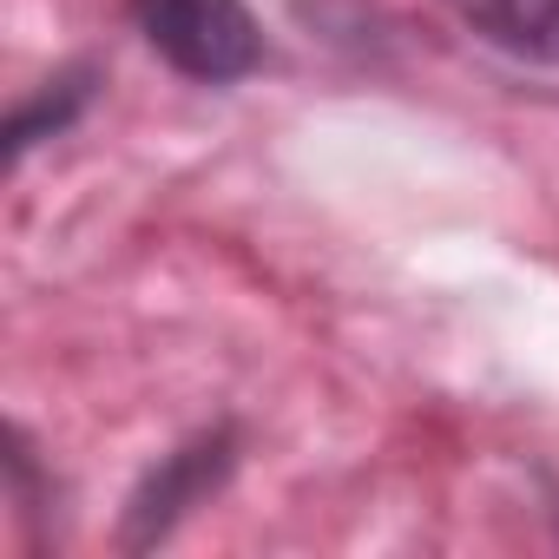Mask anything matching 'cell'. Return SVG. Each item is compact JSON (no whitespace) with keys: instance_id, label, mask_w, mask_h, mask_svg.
Returning <instances> with one entry per match:
<instances>
[{"instance_id":"cell-2","label":"cell","mask_w":559,"mask_h":559,"mask_svg":"<svg viewBox=\"0 0 559 559\" xmlns=\"http://www.w3.org/2000/svg\"><path fill=\"white\" fill-rule=\"evenodd\" d=\"M224 467H230V441H224V435H204V441L165 454V467H158V474L145 480V493L132 500V539H158V533L185 513V500L204 493Z\"/></svg>"},{"instance_id":"cell-1","label":"cell","mask_w":559,"mask_h":559,"mask_svg":"<svg viewBox=\"0 0 559 559\" xmlns=\"http://www.w3.org/2000/svg\"><path fill=\"white\" fill-rule=\"evenodd\" d=\"M132 21L165 67L204 86L243 80L263 60V34L243 0H132Z\"/></svg>"},{"instance_id":"cell-4","label":"cell","mask_w":559,"mask_h":559,"mask_svg":"<svg viewBox=\"0 0 559 559\" xmlns=\"http://www.w3.org/2000/svg\"><path fill=\"white\" fill-rule=\"evenodd\" d=\"M80 99H86V73H80V80H60V93H47V99H40L34 112H21V119L8 126V152L21 158V152H27V145H34V139L47 132V126L60 132V126H67V119L80 112Z\"/></svg>"},{"instance_id":"cell-3","label":"cell","mask_w":559,"mask_h":559,"mask_svg":"<svg viewBox=\"0 0 559 559\" xmlns=\"http://www.w3.org/2000/svg\"><path fill=\"white\" fill-rule=\"evenodd\" d=\"M448 8L500 53L559 67V0H448Z\"/></svg>"}]
</instances>
